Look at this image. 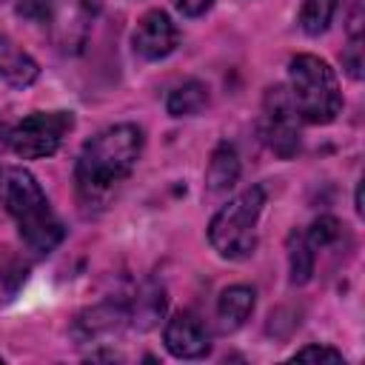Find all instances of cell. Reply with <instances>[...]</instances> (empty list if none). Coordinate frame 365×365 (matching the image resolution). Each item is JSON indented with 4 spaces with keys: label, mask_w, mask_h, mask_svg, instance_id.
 I'll list each match as a JSON object with an SVG mask.
<instances>
[{
    "label": "cell",
    "mask_w": 365,
    "mask_h": 365,
    "mask_svg": "<svg viewBox=\"0 0 365 365\" xmlns=\"http://www.w3.org/2000/svg\"><path fill=\"white\" fill-rule=\"evenodd\" d=\"M354 208H356V214L362 217V211H365V205H362V182H356V194H354Z\"/></svg>",
    "instance_id": "cb8c5ba5"
},
{
    "label": "cell",
    "mask_w": 365,
    "mask_h": 365,
    "mask_svg": "<svg viewBox=\"0 0 365 365\" xmlns=\"http://www.w3.org/2000/svg\"><path fill=\"white\" fill-rule=\"evenodd\" d=\"M0 202L14 220L23 245L34 257H48L63 242L66 228L29 168L9 165L0 171Z\"/></svg>",
    "instance_id": "7a4b0ae2"
},
{
    "label": "cell",
    "mask_w": 365,
    "mask_h": 365,
    "mask_svg": "<svg viewBox=\"0 0 365 365\" xmlns=\"http://www.w3.org/2000/svg\"><path fill=\"white\" fill-rule=\"evenodd\" d=\"M180 46V29L177 23L163 11V9H151L145 11L134 31H131V48L137 57L143 60H165L174 48Z\"/></svg>",
    "instance_id": "ba28073f"
},
{
    "label": "cell",
    "mask_w": 365,
    "mask_h": 365,
    "mask_svg": "<svg viewBox=\"0 0 365 365\" xmlns=\"http://www.w3.org/2000/svg\"><path fill=\"white\" fill-rule=\"evenodd\" d=\"M163 342L174 359H205L211 354V331L194 311H177L163 328Z\"/></svg>",
    "instance_id": "9c48e42d"
},
{
    "label": "cell",
    "mask_w": 365,
    "mask_h": 365,
    "mask_svg": "<svg viewBox=\"0 0 365 365\" xmlns=\"http://www.w3.org/2000/svg\"><path fill=\"white\" fill-rule=\"evenodd\" d=\"M100 11L97 0H51V40L63 54H80L88 43L94 17Z\"/></svg>",
    "instance_id": "52a82bcc"
},
{
    "label": "cell",
    "mask_w": 365,
    "mask_h": 365,
    "mask_svg": "<svg viewBox=\"0 0 365 365\" xmlns=\"http://www.w3.org/2000/svg\"><path fill=\"white\" fill-rule=\"evenodd\" d=\"M163 311H165V297H163V288H157V285H145L137 294V299L128 305L131 325H137L140 331H148L151 325H157Z\"/></svg>",
    "instance_id": "2e32d148"
},
{
    "label": "cell",
    "mask_w": 365,
    "mask_h": 365,
    "mask_svg": "<svg viewBox=\"0 0 365 365\" xmlns=\"http://www.w3.org/2000/svg\"><path fill=\"white\" fill-rule=\"evenodd\" d=\"M365 37H348V46L342 51V68L351 80H362V68H365Z\"/></svg>",
    "instance_id": "d6986e66"
},
{
    "label": "cell",
    "mask_w": 365,
    "mask_h": 365,
    "mask_svg": "<svg viewBox=\"0 0 365 365\" xmlns=\"http://www.w3.org/2000/svg\"><path fill=\"white\" fill-rule=\"evenodd\" d=\"M208 106V86L202 80H185L174 86L165 97V111L171 117H194Z\"/></svg>",
    "instance_id": "5bb4252c"
},
{
    "label": "cell",
    "mask_w": 365,
    "mask_h": 365,
    "mask_svg": "<svg viewBox=\"0 0 365 365\" xmlns=\"http://www.w3.org/2000/svg\"><path fill=\"white\" fill-rule=\"evenodd\" d=\"M143 128L134 123H117L97 131L74 163V185L80 205H103L117 185H123L143 157Z\"/></svg>",
    "instance_id": "6da1fadb"
},
{
    "label": "cell",
    "mask_w": 365,
    "mask_h": 365,
    "mask_svg": "<svg viewBox=\"0 0 365 365\" xmlns=\"http://www.w3.org/2000/svg\"><path fill=\"white\" fill-rule=\"evenodd\" d=\"M177 9H180V14L182 17H202V14H208L211 9H214V0H177Z\"/></svg>",
    "instance_id": "7402d4cb"
},
{
    "label": "cell",
    "mask_w": 365,
    "mask_h": 365,
    "mask_svg": "<svg viewBox=\"0 0 365 365\" xmlns=\"http://www.w3.org/2000/svg\"><path fill=\"white\" fill-rule=\"evenodd\" d=\"M74 128V114L66 108L34 111L11 125V151L20 160H43L60 151L63 140Z\"/></svg>",
    "instance_id": "5b68a950"
},
{
    "label": "cell",
    "mask_w": 365,
    "mask_h": 365,
    "mask_svg": "<svg viewBox=\"0 0 365 365\" xmlns=\"http://www.w3.org/2000/svg\"><path fill=\"white\" fill-rule=\"evenodd\" d=\"M11 148V125L9 123H0V154Z\"/></svg>",
    "instance_id": "603a6c76"
},
{
    "label": "cell",
    "mask_w": 365,
    "mask_h": 365,
    "mask_svg": "<svg viewBox=\"0 0 365 365\" xmlns=\"http://www.w3.org/2000/svg\"><path fill=\"white\" fill-rule=\"evenodd\" d=\"M17 14L34 26L51 23V0H17Z\"/></svg>",
    "instance_id": "44dd1931"
},
{
    "label": "cell",
    "mask_w": 365,
    "mask_h": 365,
    "mask_svg": "<svg viewBox=\"0 0 365 365\" xmlns=\"http://www.w3.org/2000/svg\"><path fill=\"white\" fill-rule=\"evenodd\" d=\"M288 94L302 123L328 125L342 111L336 71L317 54H294L288 63Z\"/></svg>",
    "instance_id": "3957f363"
},
{
    "label": "cell",
    "mask_w": 365,
    "mask_h": 365,
    "mask_svg": "<svg viewBox=\"0 0 365 365\" xmlns=\"http://www.w3.org/2000/svg\"><path fill=\"white\" fill-rule=\"evenodd\" d=\"M299 114L291 103V94L285 86H274L262 97V117H259V131L265 145L279 157L291 160L299 151Z\"/></svg>",
    "instance_id": "8992f818"
},
{
    "label": "cell",
    "mask_w": 365,
    "mask_h": 365,
    "mask_svg": "<svg viewBox=\"0 0 365 365\" xmlns=\"http://www.w3.org/2000/svg\"><path fill=\"white\" fill-rule=\"evenodd\" d=\"M257 291L251 285H228L217 297V325L222 334H234L254 314Z\"/></svg>",
    "instance_id": "7c38bea8"
},
{
    "label": "cell",
    "mask_w": 365,
    "mask_h": 365,
    "mask_svg": "<svg viewBox=\"0 0 365 365\" xmlns=\"http://www.w3.org/2000/svg\"><path fill=\"white\" fill-rule=\"evenodd\" d=\"M291 359L297 362H345V356H342V351H336L334 345H319V342H311V345H305V348H297L294 354H291Z\"/></svg>",
    "instance_id": "ffe728a7"
},
{
    "label": "cell",
    "mask_w": 365,
    "mask_h": 365,
    "mask_svg": "<svg viewBox=\"0 0 365 365\" xmlns=\"http://www.w3.org/2000/svg\"><path fill=\"white\" fill-rule=\"evenodd\" d=\"M317 265V251L305 240V231H291L288 234V279L291 285H305L314 277Z\"/></svg>",
    "instance_id": "9a60e30c"
},
{
    "label": "cell",
    "mask_w": 365,
    "mask_h": 365,
    "mask_svg": "<svg viewBox=\"0 0 365 365\" xmlns=\"http://www.w3.org/2000/svg\"><path fill=\"white\" fill-rule=\"evenodd\" d=\"M265 208V188L251 185L231 197L208 222V245L231 262L248 259L257 248V222Z\"/></svg>",
    "instance_id": "277c9868"
},
{
    "label": "cell",
    "mask_w": 365,
    "mask_h": 365,
    "mask_svg": "<svg viewBox=\"0 0 365 365\" xmlns=\"http://www.w3.org/2000/svg\"><path fill=\"white\" fill-rule=\"evenodd\" d=\"M128 322H131L128 305L117 302V299H106V302H97L77 314V319L71 325V336L77 342H100V339L120 334Z\"/></svg>",
    "instance_id": "30bf717a"
},
{
    "label": "cell",
    "mask_w": 365,
    "mask_h": 365,
    "mask_svg": "<svg viewBox=\"0 0 365 365\" xmlns=\"http://www.w3.org/2000/svg\"><path fill=\"white\" fill-rule=\"evenodd\" d=\"M37 77H40L37 60L9 34H0V80L11 88H29L31 83H37Z\"/></svg>",
    "instance_id": "8fae6325"
},
{
    "label": "cell",
    "mask_w": 365,
    "mask_h": 365,
    "mask_svg": "<svg viewBox=\"0 0 365 365\" xmlns=\"http://www.w3.org/2000/svg\"><path fill=\"white\" fill-rule=\"evenodd\" d=\"M240 154L231 143H220L211 157H208V165H205V188L208 194H225L228 188L237 185L240 180Z\"/></svg>",
    "instance_id": "4fadbf2b"
},
{
    "label": "cell",
    "mask_w": 365,
    "mask_h": 365,
    "mask_svg": "<svg viewBox=\"0 0 365 365\" xmlns=\"http://www.w3.org/2000/svg\"><path fill=\"white\" fill-rule=\"evenodd\" d=\"M339 237H342V222H339L334 214H319V217L305 228V240L311 242L314 251L331 248Z\"/></svg>",
    "instance_id": "ac0fdd59"
},
{
    "label": "cell",
    "mask_w": 365,
    "mask_h": 365,
    "mask_svg": "<svg viewBox=\"0 0 365 365\" xmlns=\"http://www.w3.org/2000/svg\"><path fill=\"white\" fill-rule=\"evenodd\" d=\"M336 6L339 0H302L299 6V29L308 34V37H319L328 31L334 14H336Z\"/></svg>",
    "instance_id": "e0dca14e"
}]
</instances>
